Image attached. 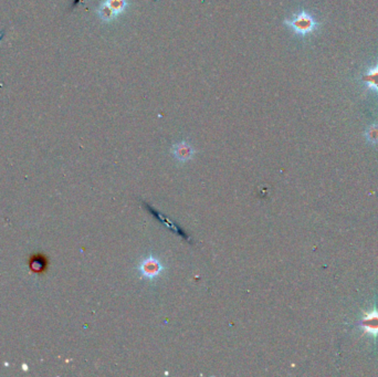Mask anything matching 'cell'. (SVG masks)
Returning a JSON list of instances; mask_svg holds the SVG:
<instances>
[{"label":"cell","instance_id":"7a4b0ae2","mask_svg":"<svg viewBox=\"0 0 378 377\" xmlns=\"http://www.w3.org/2000/svg\"><path fill=\"white\" fill-rule=\"evenodd\" d=\"M127 0H104L100 6L98 16L103 21L110 23L115 20L127 8Z\"/></svg>","mask_w":378,"mask_h":377},{"label":"cell","instance_id":"6da1fadb","mask_svg":"<svg viewBox=\"0 0 378 377\" xmlns=\"http://www.w3.org/2000/svg\"><path fill=\"white\" fill-rule=\"evenodd\" d=\"M284 24L289 26L295 33L301 35L311 33L316 27L315 20L306 11L299 12L297 15H295L292 19L285 20Z\"/></svg>","mask_w":378,"mask_h":377},{"label":"cell","instance_id":"5b68a950","mask_svg":"<svg viewBox=\"0 0 378 377\" xmlns=\"http://www.w3.org/2000/svg\"><path fill=\"white\" fill-rule=\"evenodd\" d=\"M174 154L178 158L187 160L192 155V149L186 143H180L174 146Z\"/></svg>","mask_w":378,"mask_h":377},{"label":"cell","instance_id":"277c9868","mask_svg":"<svg viewBox=\"0 0 378 377\" xmlns=\"http://www.w3.org/2000/svg\"><path fill=\"white\" fill-rule=\"evenodd\" d=\"M161 270H162V267L160 265V262L156 260L151 259V260L146 261L145 263H143L142 272L146 276H151V278H153V276L161 273Z\"/></svg>","mask_w":378,"mask_h":377},{"label":"cell","instance_id":"8992f818","mask_svg":"<svg viewBox=\"0 0 378 377\" xmlns=\"http://www.w3.org/2000/svg\"><path fill=\"white\" fill-rule=\"evenodd\" d=\"M365 80L370 88H375L378 91V67L370 71V72L366 75Z\"/></svg>","mask_w":378,"mask_h":377},{"label":"cell","instance_id":"3957f363","mask_svg":"<svg viewBox=\"0 0 378 377\" xmlns=\"http://www.w3.org/2000/svg\"><path fill=\"white\" fill-rule=\"evenodd\" d=\"M363 326L368 334L378 335V312L369 313L363 320Z\"/></svg>","mask_w":378,"mask_h":377}]
</instances>
